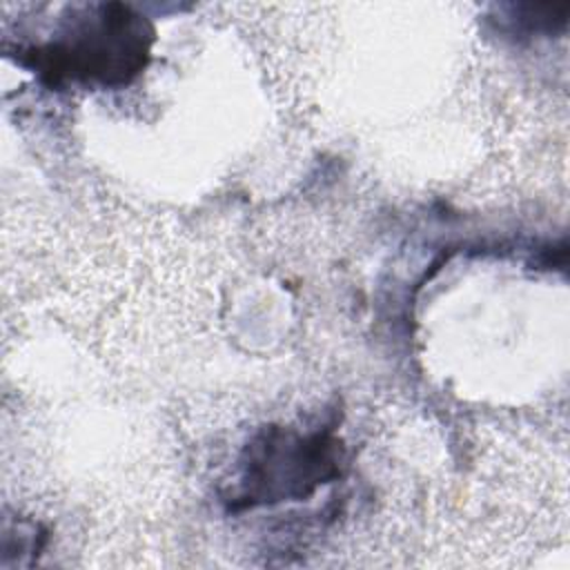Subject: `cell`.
<instances>
[{
	"instance_id": "cell-2",
	"label": "cell",
	"mask_w": 570,
	"mask_h": 570,
	"mask_svg": "<svg viewBox=\"0 0 570 570\" xmlns=\"http://www.w3.org/2000/svg\"><path fill=\"white\" fill-rule=\"evenodd\" d=\"M336 441L327 434L298 436L283 430L263 434L247 450L240 490L245 505L307 497L338 474Z\"/></svg>"
},
{
	"instance_id": "cell-1",
	"label": "cell",
	"mask_w": 570,
	"mask_h": 570,
	"mask_svg": "<svg viewBox=\"0 0 570 570\" xmlns=\"http://www.w3.org/2000/svg\"><path fill=\"white\" fill-rule=\"evenodd\" d=\"M149 45L151 29L138 13L125 4H98L67 40L33 51V58L36 67L53 80L122 85L145 67Z\"/></svg>"
}]
</instances>
